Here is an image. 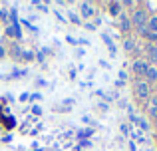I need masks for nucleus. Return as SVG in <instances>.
Instances as JSON below:
<instances>
[{
    "label": "nucleus",
    "mask_w": 157,
    "mask_h": 151,
    "mask_svg": "<svg viewBox=\"0 0 157 151\" xmlns=\"http://www.w3.org/2000/svg\"><path fill=\"white\" fill-rule=\"evenodd\" d=\"M135 96H137L139 100L149 97V84H147V81H137V84H135Z\"/></svg>",
    "instance_id": "f257e3e1"
},
{
    "label": "nucleus",
    "mask_w": 157,
    "mask_h": 151,
    "mask_svg": "<svg viewBox=\"0 0 157 151\" xmlns=\"http://www.w3.org/2000/svg\"><path fill=\"white\" fill-rule=\"evenodd\" d=\"M133 24L137 28H145V12L143 10H135V14H133Z\"/></svg>",
    "instance_id": "f03ea898"
},
{
    "label": "nucleus",
    "mask_w": 157,
    "mask_h": 151,
    "mask_svg": "<svg viewBox=\"0 0 157 151\" xmlns=\"http://www.w3.org/2000/svg\"><path fill=\"white\" fill-rule=\"evenodd\" d=\"M147 68H149V66H147L145 62H141V60L133 62V72H135V74H143V76H145L147 74Z\"/></svg>",
    "instance_id": "7ed1b4c3"
},
{
    "label": "nucleus",
    "mask_w": 157,
    "mask_h": 151,
    "mask_svg": "<svg viewBox=\"0 0 157 151\" xmlns=\"http://www.w3.org/2000/svg\"><path fill=\"white\" fill-rule=\"evenodd\" d=\"M92 14H94V6L90 2H84L82 4V16H84V18H90Z\"/></svg>",
    "instance_id": "20e7f679"
},
{
    "label": "nucleus",
    "mask_w": 157,
    "mask_h": 151,
    "mask_svg": "<svg viewBox=\"0 0 157 151\" xmlns=\"http://www.w3.org/2000/svg\"><path fill=\"white\" fill-rule=\"evenodd\" d=\"M119 8H121V4H119V2H111V4H109V12H111L113 16L119 14Z\"/></svg>",
    "instance_id": "39448f33"
},
{
    "label": "nucleus",
    "mask_w": 157,
    "mask_h": 151,
    "mask_svg": "<svg viewBox=\"0 0 157 151\" xmlns=\"http://www.w3.org/2000/svg\"><path fill=\"white\" fill-rule=\"evenodd\" d=\"M147 80H151V81H155L157 80V70H155V68H147Z\"/></svg>",
    "instance_id": "423d86ee"
},
{
    "label": "nucleus",
    "mask_w": 157,
    "mask_h": 151,
    "mask_svg": "<svg viewBox=\"0 0 157 151\" xmlns=\"http://www.w3.org/2000/svg\"><path fill=\"white\" fill-rule=\"evenodd\" d=\"M147 28H149V32L157 34V18H151L149 22H147Z\"/></svg>",
    "instance_id": "0eeeda50"
},
{
    "label": "nucleus",
    "mask_w": 157,
    "mask_h": 151,
    "mask_svg": "<svg viewBox=\"0 0 157 151\" xmlns=\"http://www.w3.org/2000/svg\"><path fill=\"white\" fill-rule=\"evenodd\" d=\"M147 52H149V56L157 62V46H149V48H147Z\"/></svg>",
    "instance_id": "6e6552de"
},
{
    "label": "nucleus",
    "mask_w": 157,
    "mask_h": 151,
    "mask_svg": "<svg viewBox=\"0 0 157 151\" xmlns=\"http://www.w3.org/2000/svg\"><path fill=\"white\" fill-rule=\"evenodd\" d=\"M121 28H123V30H127V28H131V24H129V20H127V18H125V16H123V18H121Z\"/></svg>",
    "instance_id": "1a4fd4ad"
},
{
    "label": "nucleus",
    "mask_w": 157,
    "mask_h": 151,
    "mask_svg": "<svg viewBox=\"0 0 157 151\" xmlns=\"http://www.w3.org/2000/svg\"><path fill=\"white\" fill-rule=\"evenodd\" d=\"M125 48H127V50H131V48H133V42H131V40H127V42H125Z\"/></svg>",
    "instance_id": "9d476101"
},
{
    "label": "nucleus",
    "mask_w": 157,
    "mask_h": 151,
    "mask_svg": "<svg viewBox=\"0 0 157 151\" xmlns=\"http://www.w3.org/2000/svg\"><path fill=\"white\" fill-rule=\"evenodd\" d=\"M24 56H26V60H32V58H34V54H32V52H26Z\"/></svg>",
    "instance_id": "9b49d317"
},
{
    "label": "nucleus",
    "mask_w": 157,
    "mask_h": 151,
    "mask_svg": "<svg viewBox=\"0 0 157 151\" xmlns=\"http://www.w3.org/2000/svg\"><path fill=\"white\" fill-rule=\"evenodd\" d=\"M151 115H157V108H151Z\"/></svg>",
    "instance_id": "f8f14e48"
},
{
    "label": "nucleus",
    "mask_w": 157,
    "mask_h": 151,
    "mask_svg": "<svg viewBox=\"0 0 157 151\" xmlns=\"http://www.w3.org/2000/svg\"><path fill=\"white\" fill-rule=\"evenodd\" d=\"M151 38H153V40H157V34H153V36H151Z\"/></svg>",
    "instance_id": "ddd939ff"
}]
</instances>
